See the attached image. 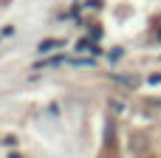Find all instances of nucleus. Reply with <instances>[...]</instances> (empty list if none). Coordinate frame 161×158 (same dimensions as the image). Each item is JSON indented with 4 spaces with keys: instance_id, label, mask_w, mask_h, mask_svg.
Returning a JSON list of instances; mask_svg holds the SVG:
<instances>
[{
    "instance_id": "f257e3e1",
    "label": "nucleus",
    "mask_w": 161,
    "mask_h": 158,
    "mask_svg": "<svg viewBox=\"0 0 161 158\" xmlns=\"http://www.w3.org/2000/svg\"><path fill=\"white\" fill-rule=\"evenodd\" d=\"M130 147L136 158H161V130H136Z\"/></svg>"
},
{
    "instance_id": "f03ea898",
    "label": "nucleus",
    "mask_w": 161,
    "mask_h": 158,
    "mask_svg": "<svg viewBox=\"0 0 161 158\" xmlns=\"http://www.w3.org/2000/svg\"><path fill=\"white\" fill-rule=\"evenodd\" d=\"M99 158H122L119 155V139H116V124L108 119V127H105V141H102V150Z\"/></svg>"
},
{
    "instance_id": "7ed1b4c3",
    "label": "nucleus",
    "mask_w": 161,
    "mask_h": 158,
    "mask_svg": "<svg viewBox=\"0 0 161 158\" xmlns=\"http://www.w3.org/2000/svg\"><path fill=\"white\" fill-rule=\"evenodd\" d=\"M57 45H59L57 40H45V42H40V54H48V51H51V48H57Z\"/></svg>"
},
{
    "instance_id": "20e7f679",
    "label": "nucleus",
    "mask_w": 161,
    "mask_h": 158,
    "mask_svg": "<svg viewBox=\"0 0 161 158\" xmlns=\"http://www.w3.org/2000/svg\"><path fill=\"white\" fill-rule=\"evenodd\" d=\"M8 158H17V153H11V155H8Z\"/></svg>"
}]
</instances>
